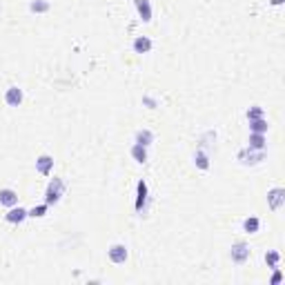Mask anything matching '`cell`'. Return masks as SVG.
<instances>
[{"label": "cell", "mask_w": 285, "mask_h": 285, "mask_svg": "<svg viewBox=\"0 0 285 285\" xmlns=\"http://www.w3.org/2000/svg\"><path fill=\"white\" fill-rule=\"evenodd\" d=\"M65 194V181L58 179V176H53L52 181H49L47 189H45V203L47 205H56L63 198Z\"/></svg>", "instance_id": "cell-1"}, {"label": "cell", "mask_w": 285, "mask_h": 285, "mask_svg": "<svg viewBox=\"0 0 285 285\" xmlns=\"http://www.w3.org/2000/svg\"><path fill=\"white\" fill-rule=\"evenodd\" d=\"M147 201H150V187H147V183L143 179L136 183V212L138 214H143L145 212V207H147Z\"/></svg>", "instance_id": "cell-2"}, {"label": "cell", "mask_w": 285, "mask_h": 285, "mask_svg": "<svg viewBox=\"0 0 285 285\" xmlns=\"http://www.w3.org/2000/svg\"><path fill=\"white\" fill-rule=\"evenodd\" d=\"M238 160L243 165H259L265 160V150H250V147H245V150L238 152Z\"/></svg>", "instance_id": "cell-3"}, {"label": "cell", "mask_w": 285, "mask_h": 285, "mask_svg": "<svg viewBox=\"0 0 285 285\" xmlns=\"http://www.w3.org/2000/svg\"><path fill=\"white\" fill-rule=\"evenodd\" d=\"M107 256H109V261L114 263V265H123V263L130 259V252H127V247L123 245V243H114V245H109V250H107Z\"/></svg>", "instance_id": "cell-4"}, {"label": "cell", "mask_w": 285, "mask_h": 285, "mask_svg": "<svg viewBox=\"0 0 285 285\" xmlns=\"http://www.w3.org/2000/svg\"><path fill=\"white\" fill-rule=\"evenodd\" d=\"M250 254H252V250L247 243H234L232 250H230V256H232V261L236 263V265H243V263L250 259Z\"/></svg>", "instance_id": "cell-5"}, {"label": "cell", "mask_w": 285, "mask_h": 285, "mask_svg": "<svg viewBox=\"0 0 285 285\" xmlns=\"http://www.w3.org/2000/svg\"><path fill=\"white\" fill-rule=\"evenodd\" d=\"M267 205H270L272 212H279L285 205V189L283 187H272L267 192Z\"/></svg>", "instance_id": "cell-6"}, {"label": "cell", "mask_w": 285, "mask_h": 285, "mask_svg": "<svg viewBox=\"0 0 285 285\" xmlns=\"http://www.w3.org/2000/svg\"><path fill=\"white\" fill-rule=\"evenodd\" d=\"M25 218H29V209L20 207V205H14V207H9V212L5 214V221L7 223H14V225L23 223Z\"/></svg>", "instance_id": "cell-7"}, {"label": "cell", "mask_w": 285, "mask_h": 285, "mask_svg": "<svg viewBox=\"0 0 285 285\" xmlns=\"http://www.w3.org/2000/svg\"><path fill=\"white\" fill-rule=\"evenodd\" d=\"M36 172L43 176H49L53 172V158L49 154H43L36 158Z\"/></svg>", "instance_id": "cell-8"}, {"label": "cell", "mask_w": 285, "mask_h": 285, "mask_svg": "<svg viewBox=\"0 0 285 285\" xmlns=\"http://www.w3.org/2000/svg\"><path fill=\"white\" fill-rule=\"evenodd\" d=\"M134 7L143 23H152V2L150 0H134Z\"/></svg>", "instance_id": "cell-9"}, {"label": "cell", "mask_w": 285, "mask_h": 285, "mask_svg": "<svg viewBox=\"0 0 285 285\" xmlns=\"http://www.w3.org/2000/svg\"><path fill=\"white\" fill-rule=\"evenodd\" d=\"M23 98H25V94H23V89H20V87H9L5 92V103L9 107H20V105H23Z\"/></svg>", "instance_id": "cell-10"}, {"label": "cell", "mask_w": 285, "mask_h": 285, "mask_svg": "<svg viewBox=\"0 0 285 285\" xmlns=\"http://www.w3.org/2000/svg\"><path fill=\"white\" fill-rule=\"evenodd\" d=\"M0 205H5V207L18 205V194H16V189H11V187L0 189Z\"/></svg>", "instance_id": "cell-11"}, {"label": "cell", "mask_w": 285, "mask_h": 285, "mask_svg": "<svg viewBox=\"0 0 285 285\" xmlns=\"http://www.w3.org/2000/svg\"><path fill=\"white\" fill-rule=\"evenodd\" d=\"M131 47H134L136 53H150L152 47H154V43H152V40L147 38V36H138V38H134Z\"/></svg>", "instance_id": "cell-12"}, {"label": "cell", "mask_w": 285, "mask_h": 285, "mask_svg": "<svg viewBox=\"0 0 285 285\" xmlns=\"http://www.w3.org/2000/svg\"><path fill=\"white\" fill-rule=\"evenodd\" d=\"M134 140L138 143V145L150 147L152 143H154V131H152V130H138V131H136V136H134Z\"/></svg>", "instance_id": "cell-13"}, {"label": "cell", "mask_w": 285, "mask_h": 285, "mask_svg": "<svg viewBox=\"0 0 285 285\" xmlns=\"http://www.w3.org/2000/svg\"><path fill=\"white\" fill-rule=\"evenodd\" d=\"M131 158L136 160V163H147V147L145 145H138V143H134V147H131Z\"/></svg>", "instance_id": "cell-14"}, {"label": "cell", "mask_w": 285, "mask_h": 285, "mask_svg": "<svg viewBox=\"0 0 285 285\" xmlns=\"http://www.w3.org/2000/svg\"><path fill=\"white\" fill-rule=\"evenodd\" d=\"M247 147L250 150H265V134H250V140H247Z\"/></svg>", "instance_id": "cell-15"}, {"label": "cell", "mask_w": 285, "mask_h": 285, "mask_svg": "<svg viewBox=\"0 0 285 285\" xmlns=\"http://www.w3.org/2000/svg\"><path fill=\"white\" fill-rule=\"evenodd\" d=\"M259 227H261V221L256 216H247L245 221H243V232L245 234H256L259 232Z\"/></svg>", "instance_id": "cell-16"}, {"label": "cell", "mask_w": 285, "mask_h": 285, "mask_svg": "<svg viewBox=\"0 0 285 285\" xmlns=\"http://www.w3.org/2000/svg\"><path fill=\"white\" fill-rule=\"evenodd\" d=\"M270 125H267L265 118H256V121H250V131L252 134H267Z\"/></svg>", "instance_id": "cell-17"}, {"label": "cell", "mask_w": 285, "mask_h": 285, "mask_svg": "<svg viewBox=\"0 0 285 285\" xmlns=\"http://www.w3.org/2000/svg\"><path fill=\"white\" fill-rule=\"evenodd\" d=\"M194 163H196L198 169H203V172H205V169H209V165H212V163H209V156L205 154L203 150H196V154H194Z\"/></svg>", "instance_id": "cell-18"}, {"label": "cell", "mask_w": 285, "mask_h": 285, "mask_svg": "<svg viewBox=\"0 0 285 285\" xmlns=\"http://www.w3.org/2000/svg\"><path fill=\"white\" fill-rule=\"evenodd\" d=\"M49 0H34V2H31L29 5V9L34 11V14H47L49 11Z\"/></svg>", "instance_id": "cell-19"}, {"label": "cell", "mask_w": 285, "mask_h": 285, "mask_svg": "<svg viewBox=\"0 0 285 285\" xmlns=\"http://www.w3.org/2000/svg\"><path fill=\"white\" fill-rule=\"evenodd\" d=\"M279 261H281V254L279 252H265V263H267V267H279Z\"/></svg>", "instance_id": "cell-20"}, {"label": "cell", "mask_w": 285, "mask_h": 285, "mask_svg": "<svg viewBox=\"0 0 285 285\" xmlns=\"http://www.w3.org/2000/svg\"><path fill=\"white\" fill-rule=\"evenodd\" d=\"M245 116H247V121H256V118H263V107H259V105L250 107V109L245 111Z\"/></svg>", "instance_id": "cell-21"}, {"label": "cell", "mask_w": 285, "mask_h": 285, "mask_svg": "<svg viewBox=\"0 0 285 285\" xmlns=\"http://www.w3.org/2000/svg\"><path fill=\"white\" fill-rule=\"evenodd\" d=\"M47 207H49L47 203L36 205V207H31V209H29V216H31V218H43L45 214H47Z\"/></svg>", "instance_id": "cell-22"}, {"label": "cell", "mask_w": 285, "mask_h": 285, "mask_svg": "<svg viewBox=\"0 0 285 285\" xmlns=\"http://www.w3.org/2000/svg\"><path fill=\"white\" fill-rule=\"evenodd\" d=\"M281 281H283V272H281L279 267H274V274H272L270 283H272V285H276V283H281Z\"/></svg>", "instance_id": "cell-23"}, {"label": "cell", "mask_w": 285, "mask_h": 285, "mask_svg": "<svg viewBox=\"0 0 285 285\" xmlns=\"http://www.w3.org/2000/svg\"><path fill=\"white\" fill-rule=\"evenodd\" d=\"M143 105H147V107H150V109H154V107L158 105V103H156L154 98H150V96H143Z\"/></svg>", "instance_id": "cell-24"}, {"label": "cell", "mask_w": 285, "mask_h": 285, "mask_svg": "<svg viewBox=\"0 0 285 285\" xmlns=\"http://www.w3.org/2000/svg\"><path fill=\"white\" fill-rule=\"evenodd\" d=\"M270 5L272 7H279V5H283V0H270Z\"/></svg>", "instance_id": "cell-25"}]
</instances>
